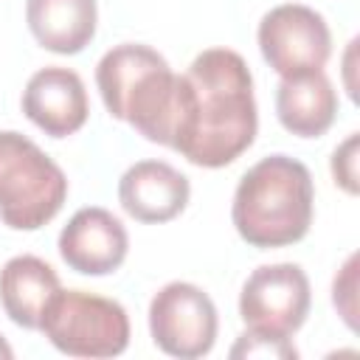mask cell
Segmentation results:
<instances>
[{
  "mask_svg": "<svg viewBox=\"0 0 360 360\" xmlns=\"http://www.w3.org/2000/svg\"><path fill=\"white\" fill-rule=\"evenodd\" d=\"M96 84L112 118L127 121L146 141L177 152L188 132L194 104L186 73L177 76L149 45L121 42L98 59Z\"/></svg>",
  "mask_w": 360,
  "mask_h": 360,
  "instance_id": "1",
  "label": "cell"
},
{
  "mask_svg": "<svg viewBox=\"0 0 360 360\" xmlns=\"http://www.w3.org/2000/svg\"><path fill=\"white\" fill-rule=\"evenodd\" d=\"M194 104L177 152L202 169L233 163L256 138L259 112L248 62L231 48H208L186 70Z\"/></svg>",
  "mask_w": 360,
  "mask_h": 360,
  "instance_id": "2",
  "label": "cell"
},
{
  "mask_svg": "<svg viewBox=\"0 0 360 360\" xmlns=\"http://www.w3.org/2000/svg\"><path fill=\"white\" fill-rule=\"evenodd\" d=\"M315 211V186L309 169L290 155H267L253 163L231 205L236 233L259 248H287L309 233Z\"/></svg>",
  "mask_w": 360,
  "mask_h": 360,
  "instance_id": "3",
  "label": "cell"
},
{
  "mask_svg": "<svg viewBox=\"0 0 360 360\" xmlns=\"http://www.w3.org/2000/svg\"><path fill=\"white\" fill-rule=\"evenodd\" d=\"M68 200L65 172L22 132H0V219L14 231L48 225Z\"/></svg>",
  "mask_w": 360,
  "mask_h": 360,
  "instance_id": "4",
  "label": "cell"
},
{
  "mask_svg": "<svg viewBox=\"0 0 360 360\" xmlns=\"http://www.w3.org/2000/svg\"><path fill=\"white\" fill-rule=\"evenodd\" d=\"M39 332L68 357H118L129 346L127 309L84 290H59L45 307Z\"/></svg>",
  "mask_w": 360,
  "mask_h": 360,
  "instance_id": "5",
  "label": "cell"
},
{
  "mask_svg": "<svg viewBox=\"0 0 360 360\" xmlns=\"http://www.w3.org/2000/svg\"><path fill=\"white\" fill-rule=\"evenodd\" d=\"M217 307L205 290L169 281L149 301V335L155 346L180 360H197L217 343Z\"/></svg>",
  "mask_w": 360,
  "mask_h": 360,
  "instance_id": "6",
  "label": "cell"
},
{
  "mask_svg": "<svg viewBox=\"0 0 360 360\" xmlns=\"http://www.w3.org/2000/svg\"><path fill=\"white\" fill-rule=\"evenodd\" d=\"M256 39L264 62L281 79L323 70L332 53V34L323 14L301 3H281L270 8L259 22Z\"/></svg>",
  "mask_w": 360,
  "mask_h": 360,
  "instance_id": "7",
  "label": "cell"
},
{
  "mask_svg": "<svg viewBox=\"0 0 360 360\" xmlns=\"http://www.w3.org/2000/svg\"><path fill=\"white\" fill-rule=\"evenodd\" d=\"M312 304V290L307 273L292 262L256 267L239 292V315L248 329L292 338Z\"/></svg>",
  "mask_w": 360,
  "mask_h": 360,
  "instance_id": "8",
  "label": "cell"
},
{
  "mask_svg": "<svg viewBox=\"0 0 360 360\" xmlns=\"http://www.w3.org/2000/svg\"><path fill=\"white\" fill-rule=\"evenodd\" d=\"M129 250V236L121 219L98 205L79 208L59 233L62 262L82 276L115 273Z\"/></svg>",
  "mask_w": 360,
  "mask_h": 360,
  "instance_id": "9",
  "label": "cell"
},
{
  "mask_svg": "<svg viewBox=\"0 0 360 360\" xmlns=\"http://www.w3.org/2000/svg\"><path fill=\"white\" fill-rule=\"evenodd\" d=\"M22 112L51 138H68L79 132L90 115L82 76L59 65L37 70L22 90Z\"/></svg>",
  "mask_w": 360,
  "mask_h": 360,
  "instance_id": "10",
  "label": "cell"
},
{
  "mask_svg": "<svg viewBox=\"0 0 360 360\" xmlns=\"http://www.w3.org/2000/svg\"><path fill=\"white\" fill-rule=\"evenodd\" d=\"M191 197V183L166 160H138L118 180L121 208L149 225L174 219Z\"/></svg>",
  "mask_w": 360,
  "mask_h": 360,
  "instance_id": "11",
  "label": "cell"
},
{
  "mask_svg": "<svg viewBox=\"0 0 360 360\" xmlns=\"http://www.w3.org/2000/svg\"><path fill=\"white\" fill-rule=\"evenodd\" d=\"M276 115L298 138H321L338 118V90L323 70L284 76L276 90Z\"/></svg>",
  "mask_w": 360,
  "mask_h": 360,
  "instance_id": "12",
  "label": "cell"
},
{
  "mask_svg": "<svg viewBox=\"0 0 360 360\" xmlns=\"http://www.w3.org/2000/svg\"><path fill=\"white\" fill-rule=\"evenodd\" d=\"M62 290L56 270L31 253L14 256L0 270V304L22 329H39L45 307Z\"/></svg>",
  "mask_w": 360,
  "mask_h": 360,
  "instance_id": "13",
  "label": "cell"
},
{
  "mask_svg": "<svg viewBox=\"0 0 360 360\" xmlns=\"http://www.w3.org/2000/svg\"><path fill=\"white\" fill-rule=\"evenodd\" d=\"M25 22L34 39L53 53L84 51L96 37V0H25Z\"/></svg>",
  "mask_w": 360,
  "mask_h": 360,
  "instance_id": "14",
  "label": "cell"
},
{
  "mask_svg": "<svg viewBox=\"0 0 360 360\" xmlns=\"http://www.w3.org/2000/svg\"><path fill=\"white\" fill-rule=\"evenodd\" d=\"M231 357H276V360H295L298 349L292 346L290 338L259 332V329H245L236 343L231 346Z\"/></svg>",
  "mask_w": 360,
  "mask_h": 360,
  "instance_id": "15",
  "label": "cell"
},
{
  "mask_svg": "<svg viewBox=\"0 0 360 360\" xmlns=\"http://www.w3.org/2000/svg\"><path fill=\"white\" fill-rule=\"evenodd\" d=\"M332 304L340 312L343 323L357 329V253H352L332 281Z\"/></svg>",
  "mask_w": 360,
  "mask_h": 360,
  "instance_id": "16",
  "label": "cell"
},
{
  "mask_svg": "<svg viewBox=\"0 0 360 360\" xmlns=\"http://www.w3.org/2000/svg\"><path fill=\"white\" fill-rule=\"evenodd\" d=\"M357 149H360V132H352L335 152H332V177L346 194H357Z\"/></svg>",
  "mask_w": 360,
  "mask_h": 360,
  "instance_id": "17",
  "label": "cell"
},
{
  "mask_svg": "<svg viewBox=\"0 0 360 360\" xmlns=\"http://www.w3.org/2000/svg\"><path fill=\"white\" fill-rule=\"evenodd\" d=\"M14 357V349L8 346V340L0 335V360H11Z\"/></svg>",
  "mask_w": 360,
  "mask_h": 360,
  "instance_id": "18",
  "label": "cell"
}]
</instances>
